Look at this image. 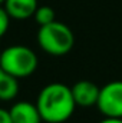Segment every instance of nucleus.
Masks as SVG:
<instances>
[{"mask_svg":"<svg viewBox=\"0 0 122 123\" xmlns=\"http://www.w3.org/2000/svg\"><path fill=\"white\" fill-rule=\"evenodd\" d=\"M36 106L46 123H63L75 112L72 90L63 83H49L37 94Z\"/></svg>","mask_w":122,"mask_h":123,"instance_id":"obj_1","label":"nucleus"},{"mask_svg":"<svg viewBox=\"0 0 122 123\" xmlns=\"http://www.w3.org/2000/svg\"><path fill=\"white\" fill-rule=\"evenodd\" d=\"M37 43L40 49L50 56H65L75 46V34L68 25L55 20L39 27Z\"/></svg>","mask_w":122,"mask_h":123,"instance_id":"obj_2","label":"nucleus"},{"mask_svg":"<svg viewBox=\"0 0 122 123\" xmlns=\"http://www.w3.org/2000/svg\"><path fill=\"white\" fill-rule=\"evenodd\" d=\"M37 56L30 47L13 44L6 47L0 55V69L17 79L27 77L37 69Z\"/></svg>","mask_w":122,"mask_h":123,"instance_id":"obj_3","label":"nucleus"},{"mask_svg":"<svg viewBox=\"0 0 122 123\" xmlns=\"http://www.w3.org/2000/svg\"><path fill=\"white\" fill-rule=\"evenodd\" d=\"M96 107L105 117L122 119V80H114L101 87Z\"/></svg>","mask_w":122,"mask_h":123,"instance_id":"obj_4","label":"nucleus"},{"mask_svg":"<svg viewBox=\"0 0 122 123\" xmlns=\"http://www.w3.org/2000/svg\"><path fill=\"white\" fill-rule=\"evenodd\" d=\"M70 90H72V96H73L76 106L92 107V106H96V103H98L101 87L96 83L85 79V80L76 82L70 87Z\"/></svg>","mask_w":122,"mask_h":123,"instance_id":"obj_5","label":"nucleus"},{"mask_svg":"<svg viewBox=\"0 0 122 123\" xmlns=\"http://www.w3.org/2000/svg\"><path fill=\"white\" fill-rule=\"evenodd\" d=\"M13 123H42V116L36 103H29L26 100L16 102L9 109Z\"/></svg>","mask_w":122,"mask_h":123,"instance_id":"obj_6","label":"nucleus"},{"mask_svg":"<svg viewBox=\"0 0 122 123\" xmlns=\"http://www.w3.org/2000/svg\"><path fill=\"white\" fill-rule=\"evenodd\" d=\"M3 7L6 9L10 19L26 20L33 17L36 9L39 7V3L37 0H6Z\"/></svg>","mask_w":122,"mask_h":123,"instance_id":"obj_7","label":"nucleus"},{"mask_svg":"<svg viewBox=\"0 0 122 123\" xmlns=\"http://www.w3.org/2000/svg\"><path fill=\"white\" fill-rule=\"evenodd\" d=\"M19 93V79L0 69V100H13Z\"/></svg>","mask_w":122,"mask_h":123,"instance_id":"obj_8","label":"nucleus"},{"mask_svg":"<svg viewBox=\"0 0 122 123\" xmlns=\"http://www.w3.org/2000/svg\"><path fill=\"white\" fill-rule=\"evenodd\" d=\"M33 19L34 22L40 26H46L52 22L56 20V14H55V10L50 7V6H39L33 14Z\"/></svg>","mask_w":122,"mask_h":123,"instance_id":"obj_9","label":"nucleus"},{"mask_svg":"<svg viewBox=\"0 0 122 123\" xmlns=\"http://www.w3.org/2000/svg\"><path fill=\"white\" fill-rule=\"evenodd\" d=\"M9 25H10V16L7 14L6 9L0 6V37H3L6 31L9 30Z\"/></svg>","mask_w":122,"mask_h":123,"instance_id":"obj_10","label":"nucleus"},{"mask_svg":"<svg viewBox=\"0 0 122 123\" xmlns=\"http://www.w3.org/2000/svg\"><path fill=\"white\" fill-rule=\"evenodd\" d=\"M0 123H13L9 110H6L3 107H0Z\"/></svg>","mask_w":122,"mask_h":123,"instance_id":"obj_11","label":"nucleus"},{"mask_svg":"<svg viewBox=\"0 0 122 123\" xmlns=\"http://www.w3.org/2000/svg\"><path fill=\"white\" fill-rule=\"evenodd\" d=\"M99 123H122V119H114V117H105Z\"/></svg>","mask_w":122,"mask_h":123,"instance_id":"obj_12","label":"nucleus"},{"mask_svg":"<svg viewBox=\"0 0 122 123\" xmlns=\"http://www.w3.org/2000/svg\"><path fill=\"white\" fill-rule=\"evenodd\" d=\"M4 1H6V0H0V6H3V4H4Z\"/></svg>","mask_w":122,"mask_h":123,"instance_id":"obj_13","label":"nucleus"},{"mask_svg":"<svg viewBox=\"0 0 122 123\" xmlns=\"http://www.w3.org/2000/svg\"><path fill=\"white\" fill-rule=\"evenodd\" d=\"M0 55H1V52H0Z\"/></svg>","mask_w":122,"mask_h":123,"instance_id":"obj_14","label":"nucleus"}]
</instances>
